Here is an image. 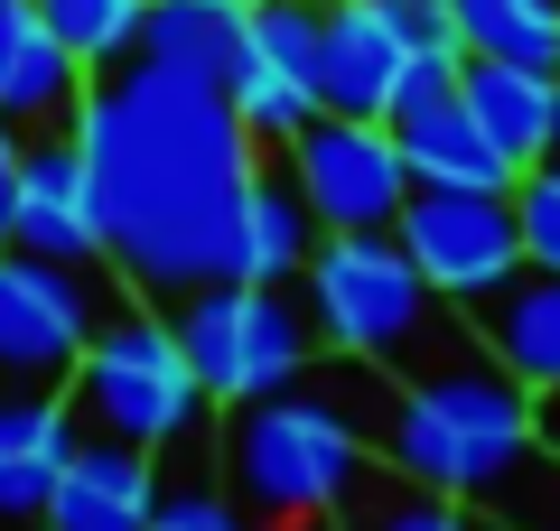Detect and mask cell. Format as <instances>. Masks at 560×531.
Masks as SVG:
<instances>
[{
	"mask_svg": "<svg viewBox=\"0 0 560 531\" xmlns=\"http://www.w3.org/2000/svg\"><path fill=\"white\" fill-rule=\"evenodd\" d=\"M75 150L94 177L103 261L140 298L168 308L206 280H243V197L261 177V140L224 84L121 57L84 84Z\"/></svg>",
	"mask_w": 560,
	"mask_h": 531,
	"instance_id": "6da1fadb",
	"label": "cell"
},
{
	"mask_svg": "<svg viewBox=\"0 0 560 531\" xmlns=\"http://www.w3.org/2000/svg\"><path fill=\"white\" fill-rule=\"evenodd\" d=\"M383 411H393V364H364V354H337V345L300 382H280L261 401H234V420H224L234 504L253 522H271V531L337 512L346 475L383 438Z\"/></svg>",
	"mask_w": 560,
	"mask_h": 531,
	"instance_id": "7a4b0ae2",
	"label": "cell"
},
{
	"mask_svg": "<svg viewBox=\"0 0 560 531\" xmlns=\"http://www.w3.org/2000/svg\"><path fill=\"white\" fill-rule=\"evenodd\" d=\"M523 448H533V392L486 354V335L448 298L430 335L393 364V411H383L374 457H393L401 475L458 494V504H486Z\"/></svg>",
	"mask_w": 560,
	"mask_h": 531,
	"instance_id": "3957f363",
	"label": "cell"
},
{
	"mask_svg": "<svg viewBox=\"0 0 560 531\" xmlns=\"http://www.w3.org/2000/svg\"><path fill=\"white\" fill-rule=\"evenodd\" d=\"M66 392H75V420L94 438H131V448H178V438H197V411H206L197 364H187L168 308L140 290H121L103 308V327H94V345H84Z\"/></svg>",
	"mask_w": 560,
	"mask_h": 531,
	"instance_id": "277c9868",
	"label": "cell"
},
{
	"mask_svg": "<svg viewBox=\"0 0 560 531\" xmlns=\"http://www.w3.org/2000/svg\"><path fill=\"white\" fill-rule=\"evenodd\" d=\"M168 327L197 364V392L224 411L280 392L318 364V317H308L300 280H206V290L168 298Z\"/></svg>",
	"mask_w": 560,
	"mask_h": 531,
	"instance_id": "5b68a950",
	"label": "cell"
},
{
	"mask_svg": "<svg viewBox=\"0 0 560 531\" xmlns=\"http://www.w3.org/2000/svg\"><path fill=\"white\" fill-rule=\"evenodd\" d=\"M300 298L318 317V345L364 354V364H401L440 317V290L420 280V261L393 234H318Z\"/></svg>",
	"mask_w": 560,
	"mask_h": 531,
	"instance_id": "8992f818",
	"label": "cell"
},
{
	"mask_svg": "<svg viewBox=\"0 0 560 531\" xmlns=\"http://www.w3.org/2000/svg\"><path fill=\"white\" fill-rule=\"evenodd\" d=\"M103 280L94 261H47L0 243V392H66L103 327Z\"/></svg>",
	"mask_w": 560,
	"mask_h": 531,
	"instance_id": "52a82bcc",
	"label": "cell"
},
{
	"mask_svg": "<svg viewBox=\"0 0 560 531\" xmlns=\"http://www.w3.org/2000/svg\"><path fill=\"white\" fill-rule=\"evenodd\" d=\"M280 158H290V187L308 197L318 234H393L401 197H411L393 121H364V113H308L280 140Z\"/></svg>",
	"mask_w": 560,
	"mask_h": 531,
	"instance_id": "ba28073f",
	"label": "cell"
},
{
	"mask_svg": "<svg viewBox=\"0 0 560 531\" xmlns=\"http://www.w3.org/2000/svg\"><path fill=\"white\" fill-rule=\"evenodd\" d=\"M393 243L420 261V280L440 298H477L504 271H523V234H514V187H411L393 215Z\"/></svg>",
	"mask_w": 560,
	"mask_h": 531,
	"instance_id": "9c48e42d",
	"label": "cell"
},
{
	"mask_svg": "<svg viewBox=\"0 0 560 531\" xmlns=\"http://www.w3.org/2000/svg\"><path fill=\"white\" fill-rule=\"evenodd\" d=\"M327 10H337V0H253V38H243V66H234L224 94H234L243 131H253L261 150H280L308 113H327V103H318Z\"/></svg>",
	"mask_w": 560,
	"mask_h": 531,
	"instance_id": "30bf717a",
	"label": "cell"
},
{
	"mask_svg": "<svg viewBox=\"0 0 560 531\" xmlns=\"http://www.w3.org/2000/svg\"><path fill=\"white\" fill-rule=\"evenodd\" d=\"M383 121H393V140H401L411 187H514L504 150L477 131V113H467V94H458V57H411L401 103Z\"/></svg>",
	"mask_w": 560,
	"mask_h": 531,
	"instance_id": "8fae6325",
	"label": "cell"
},
{
	"mask_svg": "<svg viewBox=\"0 0 560 531\" xmlns=\"http://www.w3.org/2000/svg\"><path fill=\"white\" fill-rule=\"evenodd\" d=\"M10 243L20 252H47V261H103V215H94V177H84L75 131H28Z\"/></svg>",
	"mask_w": 560,
	"mask_h": 531,
	"instance_id": "7c38bea8",
	"label": "cell"
},
{
	"mask_svg": "<svg viewBox=\"0 0 560 531\" xmlns=\"http://www.w3.org/2000/svg\"><path fill=\"white\" fill-rule=\"evenodd\" d=\"M75 438V392H0V531H47V494Z\"/></svg>",
	"mask_w": 560,
	"mask_h": 531,
	"instance_id": "4fadbf2b",
	"label": "cell"
},
{
	"mask_svg": "<svg viewBox=\"0 0 560 531\" xmlns=\"http://www.w3.org/2000/svg\"><path fill=\"white\" fill-rule=\"evenodd\" d=\"M84 84L94 75H84L75 47H66L28 0H0V121H10V131H75Z\"/></svg>",
	"mask_w": 560,
	"mask_h": 531,
	"instance_id": "5bb4252c",
	"label": "cell"
},
{
	"mask_svg": "<svg viewBox=\"0 0 560 531\" xmlns=\"http://www.w3.org/2000/svg\"><path fill=\"white\" fill-rule=\"evenodd\" d=\"M150 504H160V467L131 438H75V457L57 467V494H47V531H150Z\"/></svg>",
	"mask_w": 560,
	"mask_h": 531,
	"instance_id": "9a60e30c",
	"label": "cell"
},
{
	"mask_svg": "<svg viewBox=\"0 0 560 531\" xmlns=\"http://www.w3.org/2000/svg\"><path fill=\"white\" fill-rule=\"evenodd\" d=\"M467 327L523 392H560V271H541V261L504 271L495 290L467 298Z\"/></svg>",
	"mask_w": 560,
	"mask_h": 531,
	"instance_id": "2e32d148",
	"label": "cell"
},
{
	"mask_svg": "<svg viewBox=\"0 0 560 531\" xmlns=\"http://www.w3.org/2000/svg\"><path fill=\"white\" fill-rule=\"evenodd\" d=\"M401 75H411V47L383 28V10L374 0H337L327 10V47H318V103L383 121L401 103Z\"/></svg>",
	"mask_w": 560,
	"mask_h": 531,
	"instance_id": "e0dca14e",
	"label": "cell"
},
{
	"mask_svg": "<svg viewBox=\"0 0 560 531\" xmlns=\"http://www.w3.org/2000/svg\"><path fill=\"white\" fill-rule=\"evenodd\" d=\"M458 94L477 113V131L504 150V168L551 158V75L541 66H504V57H458Z\"/></svg>",
	"mask_w": 560,
	"mask_h": 531,
	"instance_id": "ac0fdd59",
	"label": "cell"
},
{
	"mask_svg": "<svg viewBox=\"0 0 560 531\" xmlns=\"http://www.w3.org/2000/svg\"><path fill=\"white\" fill-rule=\"evenodd\" d=\"M337 531H486L477 504H458V494L420 485V475H401L393 457H364L355 475H346L337 512H327Z\"/></svg>",
	"mask_w": 560,
	"mask_h": 531,
	"instance_id": "d6986e66",
	"label": "cell"
},
{
	"mask_svg": "<svg viewBox=\"0 0 560 531\" xmlns=\"http://www.w3.org/2000/svg\"><path fill=\"white\" fill-rule=\"evenodd\" d=\"M308 252H318V215H308V197L290 187V168L261 158L253 197H243V280H300Z\"/></svg>",
	"mask_w": 560,
	"mask_h": 531,
	"instance_id": "ffe728a7",
	"label": "cell"
},
{
	"mask_svg": "<svg viewBox=\"0 0 560 531\" xmlns=\"http://www.w3.org/2000/svg\"><path fill=\"white\" fill-rule=\"evenodd\" d=\"M458 57H504V66H560V0H448Z\"/></svg>",
	"mask_w": 560,
	"mask_h": 531,
	"instance_id": "44dd1931",
	"label": "cell"
},
{
	"mask_svg": "<svg viewBox=\"0 0 560 531\" xmlns=\"http://www.w3.org/2000/svg\"><path fill=\"white\" fill-rule=\"evenodd\" d=\"M28 10L84 57V75H103V66L140 57V10H150V0H28Z\"/></svg>",
	"mask_w": 560,
	"mask_h": 531,
	"instance_id": "7402d4cb",
	"label": "cell"
},
{
	"mask_svg": "<svg viewBox=\"0 0 560 531\" xmlns=\"http://www.w3.org/2000/svg\"><path fill=\"white\" fill-rule=\"evenodd\" d=\"M477 512H486L495 531H560V448H541V438H533Z\"/></svg>",
	"mask_w": 560,
	"mask_h": 531,
	"instance_id": "603a6c76",
	"label": "cell"
},
{
	"mask_svg": "<svg viewBox=\"0 0 560 531\" xmlns=\"http://www.w3.org/2000/svg\"><path fill=\"white\" fill-rule=\"evenodd\" d=\"M150 531H253V512L215 485V475H160V504H150Z\"/></svg>",
	"mask_w": 560,
	"mask_h": 531,
	"instance_id": "cb8c5ba5",
	"label": "cell"
},
{
	"mask_svg": "<svg viewBox=\"0 0 560 531\" xmlns=\"http://www.w3.org/2000/svg\"><path fill=\"white\" fill-rule=\"evenodd\" d=\"M514 234H523V261L560 271V158H533L514 177Z\"/></svg>",
	"mask_w": 560,
	"mask_h": 531,
	"instance_id": "d4e9b609",
	"label": "cell"
},
{
	"mask_svg": "<svg viewBox=\"0 0 560 531\" xmlns=\"http://www.w3.org/2000/svg\"><path fill=\"white\" fill-rule=\"evenodd\" d=\"M383 28H393L411 57H458V20H448V0H374Z\"/></svg>",
	"mask_w": 560,
	"mask_h": 531,
	"instance_id": "484cf974",
	"label": "cell"
},
{
	"mask_svg": "<svg viewBox=\"0 0 560 531\" xmlns=\"http://www.w3.org/2000/svg\"><path fill=\"white\" fill-rule=\"evenodd\" d=\"M20 158H28V131L0 121V243H10V224H20Z\"/></svg>",
	"mask_w": 560,
	"mask_h": 531,
	"instance_id": "4316f807",
	"label": "cell"
},
{
	"mask_svg": "<svg viewBox=\"0 0 560 531\" xmlns=\"http://www.w3.org/2000/svg\"><path fill=\"white\" fill-rule=\"evenodd\" d=\"M533 438H541V448H560V392H533Z\"/></svg>",
	"mask_w": 560,
	"mask_h": 531,
	"instance_id": "83f0119b",
	"label": "cell"
},
{
	"mask_svg": "<svg viewBox=\"0 0 560 531\" xmlns=\"http://www.w3.org/2000/svg\"><path fill=\"white\" fill-rule=\"evenodd\" d=\"M551 158H560V66H551Z\"/></svg>",
	"mask_w": 560,
	"mask_h": 531,
	"instance_id": "f1b7e54d",
	"label": "cell"
},
{
	"mask_svg": "<svg viewBox=\"0 0 560 531\" xmlns=\"http://www.w3.org/2000/svg\"><path fill=\"white\" fill-rule=\"evenodd\" d=\"M280 531H337V522H327V512H318V522H280Z\"/></svg>",
	"mask_w": 560,
	"mask_h": 531,
	"instance_id": "f546056e",
	"label": "cell"
},
{
	"mask_svg": "<svg viewBox=\"0 0 560 531\" xmlns=\"http://www.w3.org/2000/svg\"><path fill=\"white\" fill-rule=\"evenodd\" d=\"M486 531H495V522H486Z\"/></svg>",
	"mask_w": 560,
	"mask_h": 531,
	"instance_id": "4dcf8cb0",
	"label": "cell"
}]
</instances>
